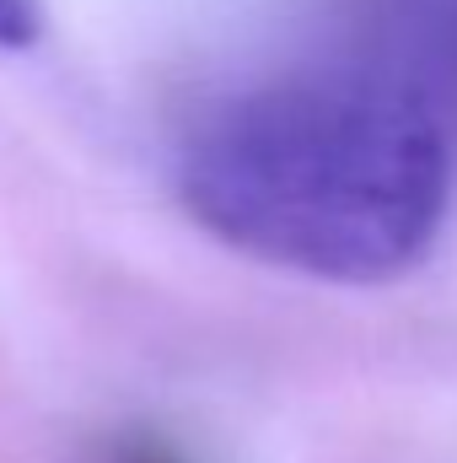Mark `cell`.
Returning a JSON list of instances; mask_svg holds the SVG:
<instances>
[{
	"label": "cell",
	"mask_w": 457,
	"mask_h": 463,
	"mask_svg": "<svg viewBox=\"0 0 457 463\" xmlns=\"http://www.w3.org/2000/svg\"><path fill=\"white\" fill-rule=\"evenodd\" d=\"M194 227L307 280L409 275L452 200L447 124L377 71L291 76L200 118L173 167Z\"/></svg>",
	"instance_id": "6da1fadb"
},
{
	"label": "cell",
	"mask_w": 457,
	"mask_h": 463,
	"mask_svg": "<svg viewBox=\"0 0 457 463\" xmlns=\"http://www.w3.org/2000/svg\"><path fill=\"white\" fill-rule=\"evenodd\" d=\"M377 27L393 54L377 76L447 124V109L457 114V0H377Z\"/></svg>",
	"instance_id": "7a4b0ae2"
},
{
	"label": "cell",
	"mask_w": 457,
	"mask_h": 463,
	"mask_svg": "<svg viewBox=\"0 0 457 463\" xmlns=\"http://www.w3.org/2000/svg\"><path fill=\"white\" fill-rule=\"evenodd\" d=\"M108 463H189L178 442H167L162 431H118L108 442Z\"/></svg>",
	"instance_id": "3957f363"
},
{
	"label": "cell",
	"mask_w": 457,
	"mask_h": 463,
	"mask_svg": "<svg viewBox=\"0 0 457 463\" xmlns=\"http://www.w3.org/2000/svg\"><path fill=\"white\" fill-rule=\"evenodd\" d=\"M43 33V0H0V49H33Z\"/></svg>",
	"instance_id": "277c9868"
}]
</instances>
